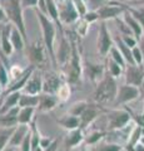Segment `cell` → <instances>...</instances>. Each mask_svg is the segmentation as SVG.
I'll list each match as a JSON object with an SVG mask.
<instances>
[{"instance_id": "obj_54", "label": "cell", "mask_w": 144, "mask_h": 151, "mask_svg": "<svg viewBox=\"0 0 144 151\" xmlns=\"http://www.w3.org/2000/svg\"><path fill=\"white\" fill-rule=\"evenodd\" d=\"M139 48L142 50V54H143V58H144V37L139 40Z\"/></svg>"}, {"instance_id": "obj_5", "label": "cell", "mask_w": 144, "mask_h": 151, "mask_svg": "<svg viewBox=\"0 0 144 151\" xmlns=\"http://www.w3.org/2000/svg\"><path fill=\"white\" fill-rule=\"evenodd\" d=\"M106 126L109 131L122 130L133 121L131 111L127 107L124 110H109L106 111Z\"/></svg>"}, {"instance_id": "obj_24", "label": "cell", "mask_w": 144, "mask_h": 151, "mask_svg": "<svg viewBox=\"0 0 144 151\" xmlns=\"http://www.w3.org/2000/svg\"><path fill=\"white\" fill-rule=\"evenodd\" d=\"M83 131L84 130L80 129V127L69 131V134L67 135V140H65V145L68 149H73L75 146H78L80 142H83V140L85 139V136L83 135Z\"/></svg>"}, {"instance_id": "obj_4", "label": "cell", "mask_w": 144, "mask_h": 151, "mask_svg": "<svg viewBox=\"0 0 144 151\" xmlns=\"http://www.w3.org/2000/svg\"><path fill=\"white\" fill-rule=\"evenodd\" d=\"M0 4L3 5L4 10L6 13L9 22L13 23V24L21 32L25 42H28L26 27H25V22H24V15H23L24 9L21 6V1L20 0H0Z\"/></svg>"}, {"instance_id": "obj_64", "label": "cell", "mask_w": 144, "mask_h": 151, "mask_svg": "<svg viewBox=\"0 0 144 151\" xmlns=\"http://www.w3.org/2000/svg\"><path fill=\"white\" fill-rule=\"evenodd\" d=\"M120 1H122V0H120Z\"/></svg>"}, {"instance_id": "obj_25", "label": "cell", "mask_w": 144, "mask_h": 151, "mask_svg": "<svg viewBox=\"0 0 144 151\" xmlns=\"http://www.w3.org/2000/svg\"><path fill=\"white\" fill-rule=\"evenodd\" d=\"M114 44L118 47L120 52H122V54L124 55L125 60H127V64H135V60H134L132 48H129V47L124 43L123 39H122V37H120V35L115 37L114 38Z\"/></svg>"}, {"instance_id": "obj_63", "label": "cell", "mask_w": 144, "mask_h": 151, "mask_svg": "<svg viewBox=\"0 0 144 151\" xmlns=\"http://www.w3.org/2000/svg\"><path fill=\"white\" fill-rule=\"evenodd\" d=\"M15 151H19V150H18V149H16V150H15Z\"/></svg>"}, {"instance_id": "obj_48", "label": "cell", "mask_w": 144, "mask_h": 151, "mask_svg": "<svg viewBox=\"0 0 144 151\" xmlns=\"http://www.w3.org/2000/svg\"><path fill=\"white\" fill-rule=\"evenodd\" d=\"M8 22H9V19L6 17V13H5V10H4L3 5L0 4V24H5V23H8Z\"/></svg>"}, {"instance_id": "obj_10", "label": "cell", "mask_w": 144, "mask_h": 151, "mask_svg": "<svg viewBox=\"0 0 144 151\" xmlns=\"http://www.w3.org/2000/svg\"><path fill=\"white\" fill-rule=\"evenodd\" d=\"M104 112H106V111L100 106V103L89 102L87 108L84 110V112H83L80 115V117H79V119H80V129L85 130L88 126H90L93 122L98 119L99 116H101V113H104Z\"/></svg>"}, {"instance_id": "obj_55", "label": "cell", "mask_w": 144, "mask_h": 151, "mask_svg": "<svg viewBox=\"0 0 144 151\" xmlns=\"http://www.w3.org/2000/svg\"><path fill=\"white\" fill-rule=\"evenodd\" d=\"M139 91H140V98H144V79L140 84V87H139Z\"/></svg>"}, {"instance_id": "obj_19", "label": "cell", "mask_w": 144, "mask_h": 151, "mask_svg": "<svg viewBox=\"0 0 144 151\" xmlns=\"http://www.w3.org/2000/svg\"><path fill=\"white\" fill-rule=\"evenodd\" d=\"M59 98L57 97V94H50V93H40L39 94V105L38 108L41 112H49L54 110L57 105L59 103Z\"/></svg>"}, {"instance_id": "obj_56", "label": "cell", "mask_w": 144, "mask_h": 151, "mask_svg": "<svg viewBox=\"0 0 144 151\" xmlns=\"http://www.w3.org/2000/svg\"><path fill=\"white\" fill-rule=\"evenodd\" d=\"M16 149H18V147H13V146H9V145H8V146H6V147H5V149H4L3 151H15Z\"/></svg>"}, {"instance_id": "obj_18", "label": "cell", "mask_w": 144, "mask_h": 151, "mask_svg": "<svg viewBox=\"0 0 144 151\" xmlns=\"http://www.w3.org/2000/svg\"><path fill=\"white\" fill-rule=\"evenodd\" d=\"M13 23L8 22L4 24L3 27V38H1V50H3V54L5 57H10L13 54V52L15 50L14 47L11 44V40H10V34H11V29H13Z\"/></svg>"}, {"instance_id": "obj_13", "label": "cell", "mask_w": 144, "mask_h": 151, "mask_svg": "<svg viewBox=\"0 0 144 151\" xmlns=\"http://www.w3.org/2000/svg\"><path fill=\"white\" fill-rule=\"evenodd\" d=\"M125 83L135 87H140L144 79V63L143 64H127L124 69Z\"/></svg>"}, {"instance_id": "obj_7", "label": "cell", "mask_w": 144, "mask_h": 151, "mask_svg": "<svg viewBox=\"0 0 144 151\" xmlns=\"http://www.w3.org/2000/svg\"><path fill=\"white\" fill-rule=\"evenodd\" d=\"M113 45H114V39L110 34L108 27H106V23L100 20L98 38H96V49H98V53L101 57H106L109 54Z\"/></svg>"}, {"instance_id": "obj_17", "label": "cell", "mask_w": 144, "mask_h": 151, "mask_svg": "<svg viewBox=\"0 0 144 151\" xmlns=\"http://www.w3.org/2000/svg\"><path fill=\"white\" fill-rule=\"evenodd\" d=\"M41 92H43V77L40 73H36L34 70L24 87V93L40 94Z\"/></svg>"}, {"instance_id": "obj_21", "label": "cell", "mask_w": 144, "mask_h": 151, "mask_svg": "<svg viewBox=\"0 0 144 151\" xmlns=\"http://www.w3.org/2000/svg\"><path fill=\"white\" fill-rule=\"evenodd\" d=\"M19 111H20V107L15 106L10 108L9 111H6L5 113H1L0 115V129L1 127H14L19 125V122H18Z\"/></svg>"}, {"instance_id": "obj_58", "label": "cell", "mask_w": 144, "mask_h": 151, "mask_svg": "<svg viewBox=\"0 0 144 151\" xmlns=\"http://www.w3.org/2000/svg\"><path fill=\"white\" fill-rule=\"evenodd\" d=\"M140 142H142V144H143V145H144V135H143V136H142V139H140Z\"/></svg>"}, {"instance_id": "obj_51", "label": "cell", "mask_w": 144, "mask_h": 151, "mask_svg": "<svg viewBox=\"0 0 144 151\" xmlns=\"http://www.w3.org/2000/svg\"><path fill=\"white\" fill-rule=\"evenodd\" d=\"M58 144H59V140H58V139H54V141L52 142V145H50L49 147H46L44 151H57V149H58Z\"/></svg>"}, {"instance_id": "obj_61", "label": "cell", "mask_w": 144, "mask_h": 151, "mask_svg": "<svg viewBox=\"0 0 144 151\" xmlns=\"http://www.w3.org/2000/svg\"><path fill=\"white\" fill-rule=\"evenodd\" d=\"M84 1H85V3H88V0H84Z\"/></svg>"}, {"instance_id": "obj_22", "label": "cell", "mask_w": 144, "mask_h": 151, "mask_svg": "<svg viewBox=\"0 0 144 151\" xmlns=\"http://www.w3.org/2000/svg\"><path fill=\"white\" fill-rule=\"evenodd\" d=\"M29 131H30V126L29 125H18L15 127V131L13 132L10 140H9V146L19 147Z\"/></svg>"}, {"instance_id": "obj_42", "label": "cell", "mask_w": 144, "mask_h": 151, "mask_svg": "<svg viewBox=\"0 0 144 151\" xmlns=\"http://www.w3.org/2000/svg\"><path fill=\"white\" fill-rule=\"evenodd\" d=\"M73 3H74V5H75V9L78 10L79 13V15L82 17H84L85 15V13L89 10L88 9V5H87V3L84 1V0H73Z\"/></svg>"}, {"instance_id": "obj_32", "label": "cell", "mask_w": 144, "mask_h": 151, "mask_svg": "<svg viewBox=\"0 0 144 151\" xmlns=\"http://www.w3.org/2000/svg\"><path fill=\"white\" fill-rule=\"evenodd\" d=\"M15 127H1L0 129V151H3L4 149L9 145V140H10L13 132L15 131Z\"/></svg>"}, {"instance_id": "obj_14", "label": "cell", "mask_w": 144, "mask_h": 151, "mask_svg": "<svg viewBox=\"0 0 144 151\" xmlns=\"http://www.w3.org/2000/svg\"><path fill=\"white\" fill-rule=\"evenodd\" d=\"M60 35H62V38H60L59 48H58V52L55 53V57H57V64H59L62 68H64L67 65V63L69 62V59H70L73 45H72L70 38L67 39L65 34H60Z\"/></svg>"}, {"instance_id": "obj_6", "label": "cell", "mask_w": 144, "mask_h": 151, "mask_svg": "<svg viewBox=\"0 0 144 151\" xmlns=\"http://www.w3.org/2000/svg\"><path fill=\"white\" fill-rule=\"evenodd\" d=\"M28 54H29L31 63H33L35 67H43L44 64L49 62V58H50L43 39L35 40L33 44H30L29 49H28Z\"/></svg>"}, {"instance_id": "obj_15", "label": "cell", "mask_w": 144, "mask_h": 151, "mask_svg": "<svg viewBox=\"0 0 144 151\" xmlns=\"http://www.w3.org/2000/svg\"><path fill=\"white\" fill-rule=\"evenodd\" d=\"M64 82L63 79L59 77L57 73L48 72L44 74L43 77V92L50 93V94H57L59 87L62 86Z\"/></svg>"}, {"instance_id": "obj_44", "label": "cell", "mask_w": 144, "mask_h": 151, "mask_svg": "<svg viewBox=\"0 0 144 151\" xmlns=\"http://www.w3.org/2000/svg\"><path fill=\"white\" fill-rule=\"evenodd\" d=\"M122 37V39H123V42L125 44H127L129 48H134V47H137L138 45V43H139V40L137 39L134 35H120Z\"/></svg>"}, {"instance_id": "obj_38", "label": "cell", "mask_w": 144, "mask_h": 151, "mask_svg": "<svg viewBox=\"0 0 144 151\" xmlns=\"http://www.w3.org/2000/svg\"><path fill=\"white\" fill-rule=\"evenodd\" d=\"M124 146L118 142H106L101 144L96 147V151H123Z\"/></svg>"}, {"instance_id": "obj_33", "label": "cell", "mask_w": 144, "mask_h": 151, "mask_svg": "<svg viewBox=\"0 0 144 151\" xmlns=\"http://www.w3.org/2000/svg\"><path fill=\"white\" fill-rule=\"evenodd\" d=\"M105 65H106V70H108V72L113 76V77H115V78L120 77V76L123 74V72H124V68L122 67V65L115 62L114 59H111L110 57L108 58V60H106Z\"/></svg>"}, {"instance_id": "obj_49", "label": "cell", "mask_w": 144, "mask_h": 151, "mask_svg": "<svg viewBox=\"0 0 144 151\" xmlns=\"http://www.w3.org/2000/svg\"><path fill=\"white\" fill-rule=\"evenodd\" d=\"M54 140H52V139H48V137H43L41 136V139H40V146L43 147L44 150L46 149V147H49L50 145H52V142H53Z\"/></svg>"}, {"instance_id": "obj_50", "label": "cell", "mask_w": 144, "mask_h": 151, "mask_svg": "<svg viewBox=\"0 0 144 151\" xmlns=\"http://www.w3.org/2000/svg\"><path fill=\"white\" fill-rule=\"evenodd\" d=\"M3 27L4 24H0V60L4 63H6V57L3 54V50H1V38H3Z\"/></svg>"}, {"instance_id": "obj_59", "label": "cell", "mask_w": 144, "mask_h": 151, "mask_svg": "<svg viewBox=\"0 0 144 151\" xmlns=\"http://www.w3.org/2000/svg\"><path fill=\"white\" fill-rule=\"evenodd\" d=\"M142 113H143V116H144V106H143V112Z\"/></svg>"}, {"instance_id": "obj_62", "label": "cell", "mask_w": 144, "mask_h": 151, "mask_svg": "<svg viewBox=\"0 0 144 151\" xmlns=\"http://www.w3.org/2000/svg\"><path fill=\"white\" fill-rule=\"evenodd\" d=\"M123 151H127V150H125V149H124V150H123Z\"/></svg>"}, {"instance_id": "obj_36", "label": "cell", "mask_w": 144, "mask_h": 151, "mask_svg": "<svg viewBox=\"0 0 144 151\" xmlns=\"http://www.w3.org/2000/svg\"><path fill=\"white\" fill-rule=\"evenodd\" d=\"M88 103H89V102H87V101H79V102L73 103L72 107L69 108V113H70V115H73V116L80 117V115H82L83 112H84V110L87 108Z\"/></svg>"}, {"instance_id": "obj_31", "label": "cell", "mask_w": 144, "mask_h": 151, "mask_svg": "<svg viewBox=\"0 0 144 151\" xmlns=\"http://www.w3.org/2000/svg\"><path fill=\"white\" fill-rule=\"evenodd\" d=\"M120 4L124 6L125 10L131 13L132 15L137 20L140 22L142 25L144 27V6H134V5H129V4H127V3H122V1H120Z\"/></svg>"}, {"instance_id": "obj_45", "label": "cell", "mask_w": 144, "mask_h": 151, "mask_svg": "<svg viewBox=\"0 0 144 151\" xmlns=\"http://www.w3.org/2000/svg\"><path fill=\"white\" fill-rule=\"evenodd\" d=\"M20 151H33V150H31V132L30 131L26 134L24 141L21 142Z\"/></svg>"}, {"instance_id": "obj_57", "label": "cell", "mask_w": 144, "mask_h": 151, "mask_svg": "<svg viewBox=\"0 0 144 151\" xmlns=\"http://www.w3.org/2000/svg\"><path fill=\"white\" fill-rule=\"evenodd\" d=\"M1 93H3V84L0 83V94H1Z\"/></svg>"}, {"instance_id": "obj_60", "label": "cell", "mask_w": 144, "mask_h": 151, "mask_svg": "<svg viewBox=\"0 0 144 151\" xmlns=\"http://www.w3.org/2000/svg\"><path fill=\"white\" fill-rule=\"evenodd\" d=\"M57 1H64V0H57Z\"/></svg>"}, {"instance_id": "obj_47", "label": "cell", "mask_w": 144, "mask_h": 151, "mask_svg": "<svg viewBox=\"0 0 144 151\" xmlns=\"http://www.w3.org/2000/svg\"><path fill=\"white\" fill-rule=\"evenodd\" d=\"M21 1V6L23 9H35L38 8V4H39V0H20Z\"/></svg>"}, {"instance_id": "obj_43", "label": "cell", "mask_w": 144, "mask_h": 151, "mask_svg": "<svg viewBox=\"0 0 144 151\" xmlns=\"http://www.w3.org/2000/svg\"><path fill=\"white\" fill-rule=\"evenodd\" d=\"M84 20H87L89 24H93V23H95L96 20H99V14L96 10H93V9H89L84 17H82Z\"/></svg>"}, {"instance_id": "obj_16", "label": "cell", "mask_w": 144, "mask_h": 151, "mask_svg": "<svg viewBox=\"0 0 144 151\" xmlns=\"http://www.w3.org/2000/svg\"><path fill=\"white\" fill-rule=\"evenodd\" d=\"M35 68H36V67H35L34 64H31L29 68H26V70L24 72V74H23L19 79H16V81L14 82L11 86H8L5 91H3L1 96H3V97H6L8 94H10V93H13V92H19V91H21V89H24L25 84H26V82H28V79H29L30 76L33 74V72L35 70Z\"/></svg>"}, {"instance_id": "obj_3", "label": "cell", "mask_w": 144, "mask_h": 151, "mask_svg": "<svg viewBox=\"0 0 144 151\" xmlns=\"http://www.w3.org/2000/svg\"><path fill=\"white\" fill-rule=\"evenodd\" d=\"M74 34L70 35V40H72V55L69 62L67 63V65L64 67V74H65V79L69 84H77L80 82L82 76L84 74L83 73V60L80 57V52L78 49L77 45V39L75 37H73Z\"/></svg>"}, {"instance_id": "obj_35", "label": "cell", "mask_w": 144, "mask_h": 151, "mask_svg": "<svg viewBox=\"0 0 144 151\" xmlns=\"http://www.w3.org/2000/svg\"><path fill=\"white\" fill-rule=\"evenodd\" d=\"M70 86H69V83L68 82H64L62 86L59 87L58 89V92H57V97L59 98V101L60 102H65L69 100V97H70Z\"/></svg>"}, {"instance_id": "obj_37", "label": "cell", "mask_w": 144, "mask_h": 151, "mask_svg": "<svg viewBox=\"0 0 144 151\" xmlns=\"http://www.w3.org/2000/svg\"><path fill=\"white\" fill-rule=\"evenodd\" d=\"M89 27H90V24H89V23H88L87 20H84L83 18H79V19H78V22L75 23V28H77L78 35L85 37V35H87V33L89 32Z\"/></svg>"}, {"instance_id": "obj_28", "label": "cell", "mask_w": 144, "mask_h": 151, "mask_svg": "<svg viewBox=\"0 0 144 151\" xmlns=\"http://www.w3.org/2000/svg\"><path fill=\"white\" fill-rule=\"evenodd\" d=\"M35 110L36 107H20L19 115H18L19 125H30L34 120Z\"/></svg>"}, {"instance_id": "obj_12", "label": "cell", "mask_w": 144, "mask_h": 151, "mask_svg": "<svg viewBox=\"0 0 144 151\" xmlns=\"http://www.w3.org/2000/svg\"><path fill=\"white\" fill-rule=\"evenodd\" d=\"M105 72H106V65L101 63H95L92 62V60H84L83 62V73L94 84H96L104 77Z\"/></svg>"}, {"instance_id": "obj_39", "label": "cell", "mask_w": 144, "mask_h": 151, "mask_svg": "<svg viewBox=\"0 0 144 151\" xmlns=\"http://www.w3.org/2000/svg\"><path fill=\"white\" fill-rule=\"evenodd\" d=\"M104 136H105V132H103V131H93L90 135H88L85 141L88 145H95V144H98Z\"/></svg>"}, {"instance_id": "obj_11", "label": "cell", "mask_w": 144, "mask_h": 151, "mask_svg": "<svg viewBox=\"0 0 144 151\" xmlns=\"http://www.w3.org/2000/svg\"><path fill=\"white\" fill-rule=\"evenodd\" d=\"M140 98V91H139V87L132 86V84H123V86H119L118 88V94L117 98H115V105H120L124 106L129 102H133Z\"/></svg>"}, {"instance_id": "obj_8", "label": "cell", "mask_w": 144, "mask_h": 151, "mask_svg": "<svg viewBox=\"0 0 144 151\" xmlns=\"http://www.w3.org/2000/svg\"><path fill=\"white\" fill-rule=\"evenodd\" d=\"M59 8V18L63 25L75 24L78 19L80 18L78 10L75 9L73 0H64V1H57Z\"/></svg>"}, {"instance_id": "obj_9", "label": "cell", "mask_w": 144, "mask_h": 151, "mask_svg": "<svg viewBox=\"0 0 144 151\" xmlns=\"http://www.w3.org/2000/svg\"><path fill=\"white\" fill-rule=\"evenodd\" d=\"M99 14V20H114V19L119 18V15H123L125 13L124 6L120 4L119 0H109L104 5L96 9Z\"/></svg>"}, {"instance_id": "obj_20", "label": "cell", "mask_w": 144, "mask_h": 151, "mask_svg": "<svg viewBox=\"0 0 144 151\" xmlns=\"http://www.w3.org/2000/svg\"><path fill=\"white\" fill-rule=\"evenodd\" d=\"M123 19L125 20V23L128 24V27L131 28L133 35L138 40H140L142 38L144 37V27L142 25V23L139 20H137V19L134 18L129 12H127V10H125V13L123 14Z\"/></svg>"}, {"instance_id": "obj_30", "label": "cell", "mask_w": 144, "mask_h": 151, "mask_svg": "<svg viewBox=\"0 0 144 151\" xmlns=\"http://www.w3.org/2000/svg\"><path fill=\"white\" fill-rule=\"evenodd\" d=\"M39 105V94L21 93L18 106L19 107H38Z\"/></svg>"}, {"instance_id": "obj_52", "label": "cell", "mask_w": 144, "mask_h": 151, "mask_svg": "<svg viewBox=\"0 0 144 151\" xmlns=\"http://www.w3.org/2000/svg\"><path fill=\"white\" fill-rule=\"evenodd\" d=\"M129 5H134V6H144V0H129Z\"/></svg>"}, {"instance_id": "obj_2", "label": "cell", "mask_w": 144, "mask_h": 151, "mask_svg": "<svg viewBox=\"0 0 144 151\" xmlns=\"http://www.w3.org/2000/svg\"><path fill=\"white\" fill-rule=\"evenodd\" d=\"M118 83L108 70L105 72L104 77L95 84L94 100L98 103H109L114 102L118 94Z\"/></svg>"}, {"instance_id": "obj_41", "label": "cell", "mask_w": 144, "mask_h": 151, "mask_svg": "<svg viewBox=\"0 0 144 151\" xmlns=\"http://www.w3.org/2000/svg\"><path fill=\"white\" fill-rule=\"evenodd\" d=\"M9 72L6 65L4 64V62L0 60V83L3 84V87H8V82H9Z\"/></svg>"}, {"instance_id": "obj_29", "label": "cell", "mask_w": 144, "mask_h": 151, "mask_svg": "<svg viewBox=\"0 0 144 151\" xmlns=\"http://www.w3.org/2000/svg\"><path fill=\"white\" fill-rule=\"evenodd\" d=\"M58 122L68 131H72V130H75L78 127H80V119H79L78 116L70 115V113L64 116L62 120H58Z\"/></svg>"}, {"instance_id": "obj_23", "label": "cell", "mask_w": 144, "mask_h": 151, "mask_svg": "<svg viewBox=\"0 0 144 151\" xmlns=\"http://www.w3.org/2000/svg\"><path fill=\"white\" fill-rule=\"evenodd\" d=\"M143 131H144L143 127L135 124L134 129H133L132 132H131V135H129V139H128V141H127V144H125L124 149L127 150V151H133L134 147H135V145L140 142L142 136L144 135V132H143Z\"/></svg>"}, {"instance_id": "obj_53", "label": "cell", "mask_w": 144, "mask_h": 151, "mask_svg": "<svg viewBox=\"0 0 144 151\" xmlns=\"http://www.w3.org/2000/svg\"><path fill=\"white\" fill-rule=\"evenodd\" d=\"M133 151H144V145H143L142 142L137 144V145H135V147H134V150H133Z\"/></svg>"}, {"instance_id": "obj_46", "label": "cell", "mask_w": 144, "mask_h": 151, "mask_svg": "<svg viewBox=\"0 0 144 151\" xmlns=\"http://www.w3.org/2000/svg\"><path fill=\"white\" fill-rule=\"evenodd\" d=\"M132 52H133V57H134V60H135V64H143L144 58H143V54H142V50L139 48V45L134 47L132 49Z\"/></svg>"}, {"instance_id": "obj_1", "label": "cell", "mask_w": 144, "mask_h": 151, "mask_svg": "<svg viewBox=\"0 0 144 151\" xmlns=\"http://www.w3.org/2000/svg\"><path fill=\"white\" fill-rule=\"evenodd\" d=\"M35 13H36V18H38L40 28H41V34H43V38H41V39L44 40L45 47H46V49H48L50 60L53 62L54 65H57V57H55L54 42H55V37H57L58 27L52 19L46 15V14L41 13L38 8H35Z\"/></svg>"}, {"instance_id": "obj_40", "label": "cell", "mask_w": 144, "mask_h": 151, "mask_svg": "<svg viewBox=\"0 0 144 151\" xmlns=\"http://www.w3.org/2000/svg\"><path fill=\"white\" fill-rule=\"evenodd\" d=\"M115 23H117V27H118V29H119V33H120V35H133V33L131 30V28L128 27V24L125 23L124 19H114Z\"/></svg>"}, {"instance_id": "obj_26", "label": "cell", "mask_w": 144, "mask_h": 151, "mask_svg": "<svg viewBox=\"0 0 144 151\" xmlns=\"http://www.w3.org/2000/svg\"><path fill=\"white\" fill-rule=\"evenodd\" d=\"M10 40H11V44L14 47V49L18 50V52H21L23 49L25 48V39L23 37L21 32L18 29L15 25H13V29H11V34H10Z\"/></svg>"}, {"instance_id": "obj_34", "label": "cell", "mask_w": 144, "mask_h": 151, "mask_svg": "<svg viewBox=\"0 0 144 151\" xmlns=\"http://www.w3.org/2000/svg\"><path fill=\"white\" fill-rule=\"evenodd\" d=\"M109 57L111 59H114L117 63H119L122 67L125 69V67H127V60H125V58H124V55L122 54V52L119 50V48L117 45H113L111 47V49H110V52H109Z\"/></svg>"}, {"instance_id": "obj_27", "label": "cell", "mask_w": 144, "mask_h": 151, "mask_svg": "<svg viewBox=\"0 0 144 151\" xmlns=\"http://www.w3.org/2000/svg\"><path fill=\"white\" fill-rule=\"evenodd\" d=\"M20 96H21V92H13L10 94H8L5 97V101L3 102V105L0 106V115L1 113H5L6 111H9L10 108L18 106L19 103V100H20Z\"/></svg>"}]
</instances>
